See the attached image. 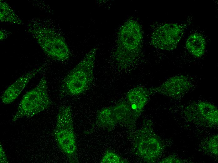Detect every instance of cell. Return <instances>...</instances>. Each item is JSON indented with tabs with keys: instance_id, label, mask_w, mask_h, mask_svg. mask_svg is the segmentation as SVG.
Wrapping results in <instances>:
<instances>
[{
	"instance_id": "cell-1",
	"label": "cell",
	"mask_w": 218,
	"mask_h": 163,
	"mask_svg": "<svg viewBox=\"0 0 218 163\" xmlns=\"http://www.w3.org/2000/svg\"><path fill=\"white\" fill-rule=\"evenodd\" d=\"M28 29L49 57L60 61L70 58V52L68 45L63 37L55 30L43 23L35 21L29 24Z\"/></svg>"
},
{
	"instance_id": "cell-2",
	"label": "cell",
	"mask_w": 218,
	"mask_h": 163,
	"mask_svg": "<svg viewBox=\"0 0 218 163\" xmlns=\"http://www.w3.org/2000/svg\"><path fill=\"white\" fill-rule=\"evenodd\" d=\"M97 48H93L65 77L61 86L63 93L77 96L87 90L94 78V69Z\"/></svg>"
},
{
	"instance_id": "cell-3",
	"label": "cell",
	"mask_w": 218,
	"mask_h": 163,
	"mask_svg": "<svg viewBox=\"0 0 218 163\" xmlns=\"http://www.w3.org/2000/svg\"><path fill=\"white\" fill-rule=\"evenodd\" d=\"M142 39L141 27L136 21L128 20L122 26L114 54L119 66L123 67L133 61L140 51Z\"/></svg>"
},
{
	"instance_id": "cell-4",
	"label": "cell",
	"mask_w": 218,
	"mask_h": 163,
	"mask_svg": "<svg viewBox=\"0 0 218 163\" xmlns=\"http://www.w3.org/2000/svg\"><path fill=\"white\" fill-rule=\"evenodd\" d=\"M53 134L58 146L70 162H77V147L72 111L70 106H63L60 109Z\"/></svg>"
},
{
	"instance_id": "cell-5",
	"label": "cell",
	"mask_w": 218,
	"mask_h": 163,
	"mask_svg": "<svg viewBox=\"0 0 218 163\" xmlns=\"http://www.w3.org/2000/svg\"><path fill=\"white\" fill-rule=\"evenodd\" d=\"M51 104L47 81L43 76L34 88L23 96L12 118V121L15 122L22 118L32 117L49 108Z\"/></svg>"
},
{
	"instance_id": "cell-6",
	"label": "cell",
	"mask_w": 218,
	"mask_h": 163,
	"mask_svg": "<svg viewBox=\"0 0 218 163\" xmlns=\"http://www.w3.org/2000/svg\"><path fill=\"white\" fill-rule=\"evenodd\" d=\"M163 149L162 142L153 129L151 122H144L135 134L134 151L145 162L153 163L161 155Z\"/></svg>"
},
{
	"instance_id": "cell-7",
	"label": "cell",
	"mask_w": 218,
	"mask_h": 163,
	"mask_svg": "<svg viewBox=\"0 0 218 163\" xmlns=\"http://www.w3.org/2000/svg\"><path fill=\"white\" fill-rule=\"evenodd\" d=\"M186 27L184 24L177 23L163 24L156 29L152 33V44L158 49L168 51L174 50L177 46Z\"/></svg>"
},
{
	"instance_id": "cell-8",
	"label": "cell",
	"mask_w": 218,
	"mask_h": 163,
	"mask_svg": "<svg viewBox=\"0 0 218 163\" xmlns=\"http://www.w3.org/2000/svg\"><path fill=\"white\" fill-rule=\"evenodd\" d=\"M184 113L189 120L204 126L214 127L218 124V109L208 102H199L189 105Z\"/></svg>"
},
{
	"instance_id": "cell-9",
	"label": "cell",
	"mask_w": 218,
	"mask_h": 163,
	"mask_svg": "<svg viewBox=\"0 0 218 163\" xmlns=\"http://www.w3.org/2000/svg\"><path fill=\"white\" fill-rule=\"evenodd\" d=\"M191 87V83L186 76L178 75L169 78L158 86L149 89L151 93H157L177 98L188 92Z\"/></svg>"
},
{
	"instance_id": "cell-10",
	"label": "cell",
	"mask_w": 218,
	"mask_h": 163,
	"mask_svg": "<svg viewBox=\"0 0 218 163\" xmlns=\"http://www.w3.org/2000/svg\"><path fill=\"white\" fill-rule=\"evenodd\" d=\"M46 66L45 63H43L19 77L3 92L1 97L2 102L4 104H8L15 101L30 80L44 70Z\"/></svg>"
},
{
	"instance_id": "cell-11",
	"label": "cell",
	"mask_w": 218,
	"mask_h": 163,
	"mask_svg": "<svg viewBox=\"0 0 218 163\" xmlns=\"http://www.w3.org/2000/svg\"><path fill=\"white\" fill-rule=\"evenodd\" d=\"M104 108L113 128L118 123L127 124L135 121L132 110L127 100H121L112 106Z\"/></svg>"
},
{
	"instance_id": "cell-12",
	"label": "cell",
	"mask_w": 218,
	"mask_h": 163,
	"mask_svg": "<svg viewBox=\"0 0 218 163\" xmlns=\"http://www.w3.org/2000/svg\"><path fill=\"white\" fill-rule=\"evenodd\" d=\"M151 94L149 89L141 86L132 89L127 93V100L131 106L134 121L142 112Z\"/></svg>"
},
{
	"instance_id": "cell-13",
	"label": "cell",
	"mask_w": 218,
	"mask_h": 163,
	"mask_svg": "<svg viewBox=\"0 0 218 163\" xmlns=\"http://www.w3.org/2000/svg\"><path fill=\"white\" fill-rule=\"evenodd\" d=\"M186 47L193 56L199 58L204 55L206 48V41L201 34L195 33L188 36L186 41Z\"/></svg>"
},
{
	"instance_id": "cell-14",
	"label": "cell",
	"mask_w": 218,
	"mask_h": 163,
	"mask_svg": "<svg viewBox=\"0 0 218 163\" xmlns=\"http://www.w3.org/2000/svg\"><path fill=\"white\" fill-rule=\"evenodd\" d=\"M0 19L2 22L20 24L22 21L10 6L6 2L0 1Z\"/></svg>"
},
{
	"instance_id": "cell-15",
	"label": "cell",
	"mask_w": 218,
	"mask_h": 163,
	"mask_svg": "<svg viewBox=\"0 0 218 163\" xmlns=\"http://www.w3.org/2000/svg\"><path fill=\"white\" fill-rule=\"evenodd\" d=\"M102 163H126L128 161L123 159L114 152L107 150L101 161Z\"/></svg>"
},
{
	"instance_id": "cell-16",
	"label": "cell",
	"mask_w": 218,
	"mask_h": 163,
	"mask_svg": "<svg viewBox=\"0 0 218 163\" xmlns=\"http://www.w3.org/2000/svg\"><path fill=\"white\" fill-rule=\"evenodd\" d=\"M218 138L217 134L210 138L207 143V149L212 155L217 156L218 154Z\"/></svg>"
},
{
	"instance_id": "cell-17",
	"label": "cell",
	"mask_w": 218,
	"mask_h": 163,
	"mask_svg": "<svg viewBox=\"0 0 218 163\" xmlns=\"http://www.w3.org/2000/svg\"><path fill=\"white\" fill-rule=\"evenodd\" d=\"M160 163H181L183 162L180 159L174 156L166 157L160 160Z\"/></svg>"
},
{
	"instance_id": "cell-18",
	"label": "cell",
	"mask_w": 218,
	"mask_h": 163,
	"mask_svg": "<svg viewBox=\"0 0 218 163\" xmlns=\"http://www.w3.org/2000/svg\"><path fill=\"white\" fill-rule=\"evenodd\" d=\"M0 161L1 163H8V160L2 145H0Z\"/></svg>"
},
{
	"instance_id": "cell-19",
	"label": "cell",
	"mask_w": 218,
	"mask_h": 163,
	"mask_svg": "<svg viewBox=\"0 0 218 163\" xmlns=\"http://www.w3.org/2000/svg\"><path fill=\"white\" fill-rule=\"evenodd\" d=\"M0 39L1 41H2L5 39L7 36L8 34L7 32H6V31H5L2 29H0Z\"/></svg>"
}]
</instances>
